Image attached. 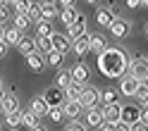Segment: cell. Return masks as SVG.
Returning a JSON list of instances; mask_svg holds the SVG:
<instances>
[{
    "label": "cell",
    "mask_w": 148,
    "mask_h": 131,
    "mask_svg": "<svg viewBox=\"0 0 148 131\" xmlns=\"http://www.w3.org/2000/svg\"><path fill=\"white\" fill-rule=\"evenodd\" d=\"M129 67V57L124 48H105L103 53H98V72L105 79H119L127 74Z\"/></svg>",
    "instance_id": "6da1fadb"
},
{
    "label": "cell",
    "mask_w": 148,
    "mask_h": 131,
    "mask_svg": "<svg viewBox=\"0 0 148 131\" xmlns=\"http://www.w3.org/2000/svg\"><path fill=\"white\" fill-rule=\"evenodd\" d=\"M127 72H129V76H134V79H146L148 76V57H143V55H138L136 60H132L129 62V67H127Z\"/></svg>",
    "instance_id": "7a4b0ae2"
},
{
    "label": "cell",
    "mask_w": 148,
    "mask_h": 131,
    "mask_svg": "<svg viewBox=\"0 0 148 131\" xmlns=\"http://www.w3.org/2000/svg\"><path fill=\"white\" fill-rule=\"evenodd\" d=\"M79 102L84 105V110H88V107H96L98 102H100V91H98L96 86H88V83H84V91H81V98H79Z\"/></svg>",
    "instance_id": "3957f363"
},
{
    "label": "cell",
    "mask_w": 148,
    "mask_h": 131,
    "mask_svg": "<svg viewBox=\"0 0 148 131\" xmlns=\"http://www.w3.org/2000/svg\"><path fill=\"white\" fill-rule=\"evenodd\" d=\"M43 98H45V102H48V107H62V102H64V88H58L53 83L50 88L43 91Z\"/></svg>",
    "instance_id": "277c9868"
},
{
    "label": "cell",
    "mask_w": 148,
    "mask_h": 131,
    "mask_svg": "<svg viewBox=\"0 0 148 131\" xmlns=\"http://www.w3.org/2000/svg\"><path fill=\"white\" fill-rule=\"evenodd\" d=\"M84 33H86V17L79 12L77 19H74L72 24H67V33L64 36H67L69 41H74V38H79V36H84Z\"/></svg>",
    "instance_id": "5b68a950"
},
{
    "label": "cell",
    "mask_w": 148,
    "mask_h": 131,
    "mask_svg": "<svg viewBox=\"0 0 148 131\" xmlns=\"http://www.w3.org/2000/svg\"><path fill=\"white\" fill-rule=\"evenodd\" d=\"M62 112L67 119H81V115H84V105H81L79 100H64L62 102Z\"/></svg>",
    "instance_id": "8992f818"
},
{
    "label": "cell",
    "mask_w": 148,
    "mask_h": 131,
    "mask_svg": "<svg viewBox=\"0 0 148 131\" xmlns=\"http://www.w3.org/2000/svg\"><path fill=\"white\" fill-rule=\"evenodd\" d=\"M108 29H110V36H112V38H124V36H129V22L115 17V19L110 22Z\"/></svg>",
    "instance_id": "52a82bcc"
},
{
    "label": "cell",
    "mask_w": 148,
    "mask_h": 131,
    "mask_svg": "<svg viewBox=\"0 0 148 131\" xmlns=\"http://www.w3.org/2000/svg\"><path fill=\"white\" fill-rule=\"evenodd\" d=\"M58 14H60V5L55 3V0H41V17L43 19L53 22Z\"/></svg>",
    "instance_id": "ba28073f"
},
{
    "label": "cell",
    "mask_w": 148,
    "mask_h": 131,
    "mask_svg": "<svg viewBox=\"0 0 148 131\" xmlns=\"http://www.w3.org/2000/svg\"><path fill=\"white\" fill-rule=\"evenodd\" d=\"M138 79H134V76H122V83H119V93L122 96H127V98H134V93H136V88H138Z\"/></svg>",
    "instance_id": "9c48e42d"
},
{
    "label": "cell",
    "mask_w": 148,
    "mask_h": 131,
    "mask_svg": "<svg viewBox=\"0 0 148 131\" xmlns=\"http://www.w3.org/2000/svg\"><path fill=\"white\" fill-rule=\"evenodd\" d=\"M119 115H122V102L115 100V102H108L103 107V119L105 121H119Z\"/></svg>",
    "instance_id": "30bf717a"
},
{
    "label": "cell",
    "mask_w": 148,
    "mask_h": 131,
    "mask_svg": "<svg viewBox=\"0 0 148 131\" xmlns=\"http://www.w3.org/2000/svg\"><path fill=\"white\" fill-rule=\"evenodd\" d=\"M69 74H72V81H79V83H86L88 81V64L86 62H77L74 67L69 69Z\"/></svg>",
    "instance_id": "8fae6325"
},
{
    "label": "cell",
    "mask_w": 148,
    "mask_h": 131,
    "mask_svg": "<svg viewBox=\"0 0 148 131\" xmlns=\"http://www.w3.org/2000/svg\"><path fill=\"white\" fill-rule=\"evenodd\" d=\"M103 110H100L98 105L96 107H88L86 110V126H91V129H98L100 124H103Z\"/></svg>",
    "instance_id": "7c38bea8"
},
{
    "label": "cell",
    "mask_w": 148,
    "mask_h": 131,
    "mask_svg": "<svg viewBox=\"0 0 148 131\" xmlns=\"http://www.w3.org/2000/svg\"><path fill=\"white\" fill-rule=\"evenodd\" d=\"M108 48V41H105V36L103 33H88V50L91 53H103Z\"/></svg>",
    "instance_id": "4fadbf2b"
},
{
    "label": "cell",
    "mask_w": 148,
    "mask_h": 131,
    "mask_svg": "<svg viewBox=\"0 0 148 131\" xmlns=\"http://www.w3.org/2000/svg\"><path fill=\"white\" fill-rule=\"evenodd\" d=\"M117 17L115 10H110V7H98L96 10V24L98 26H110V22H112Z\"/></svg>",
    "instance_id": "5bb4252c"
},
{
    "label": "cell",
    "mask_w": 148,
    "mask_h": 131,
    "mask_svg": "<svg viewBox=\"0 0 148 131\" xmlns=\"http://www.w3.org/2000/svg\"><path fill=\"white\" fill-rule=\"evenodd\" d=\"M26 67H29L31 72H41L43 67H45V60H43V55L38 53V50H34V53H29V55H26Z\"/></svg>",
    "instance_id": "9a60e30c"
},
{
    "label": "cell",
    "mask_w": 148,
    "mask_h": 131,
    "mask_svg": "<svg viewBox=\"0 0 148 131\" xmlns=\"http://www.w3.org/2000/svg\"><path fill=\"white\" fill-rule=\"evenodd\" d=\"M138 115H141V107H136V105H122V115H119V119L127 121V124H134V121H138Z\"/></svg>",
    "instance_id": "2e32d148"
},
{
    "label": "cell",
    "mask_w": 148,
    "mask_h": 131,
    "mask_svg": "<svg viewBox=\"0 0 148 131\" xmlns=\"http://www.w3.org/2000/svg\"><path fill=\"white\" fill-rule=\"evenodd\" d=\"M72 50L77 53V57H84V55H88V53H91V50H88V33L79 36V38H74V41H72Z\"/></svg>",
    "instance_id": "e0dca14e"
},
{
    "label": "cell",
    "mask_w": 148,
    "mask_h": 131,
    "mask_svg": "<svg viewBox=\"0 0 148 131\" xmlns=\"http://www.w3.org/2000/svg\"><path fill=\"white\" fill-rule=\"evenodd\" d=\"M50 41H53V50H60V53H67L72 45V41L64 33H55V31L50 33Z\"/></svg>",
    "instance_id": "ac0fdd59"
},
{
    "label": "cell",
    "mask_w": 148,
    "mask_h": 131,
    "mask_svg": "<svg viewBox=\"0 0 148 131\" xmlns=\"http://www.w3.org/2000/svg\"><path fill=\"white\" fill-rule=\"evenodd\" d=\"M81 91H84V83L69 81L67 86H64V100H79L81 98Z\"/></svg>",
    "instance_id": "d6986e66"
},
{
    "label": "cell",
    "mask_w": 148,
    "mask_h": 131,
    "mask_svg": "<svg viewBox=\"0 0 148 131\" xmlns=\"http://www.w3.org/2000/svg\"><path fill=\"white\" fill-rule=\"evenodd\" d=\"M60 22L64 24V26H67V24H72L74 19H77V17H79V10H77V7H74V5H67V7H60Z\"/></svg>",
    "instance_id": "ffe728a7"
},
{
    "label": "cell",
    "mask_w": 148,
    "mask_h": 131,
    "mask_svg": "<svg viewBox=\"0 0 148 131\" xmlns=\"http://www.w3.org/2000/svg\"><path fill=\"white\" fill-rule=\"evenodd\" d=\"M12 110H19V98L14 93H5L3 102H0V112H12Z\"/></svg>",
    "instance_id": "44dd1931"
},
{
    "label": "cell",
    "mask_w": 148,
    "mask_h": 131,
    "mask_svg": "<svg viewBox=\"0 0 148 131\" xmlns=\"http://www.w3.org/2000/svg\"><path fill=\"white\" fill-rule=\"evenodd\" d=\"M45 64H50L53 69H60L62 64H64V53H60V50H50V53H45Z\"/></svg>",
    "instance_id": "7402d4cb"
},
{
    "label": "cell",
    "mask_w": 148,
    "mask_h": 131,
    "mask_svg": "<svg viewBox=\"0 0 148 131\" xmlns=\"http://www.w3.org/2000/svg\"><path fill=\"white\" fill-rule=\"evenodd\" d=\"M31 112H36V115H38V117H45V115H48V102H45V98L43 96H36L34 100H31V107H29Z\"/></svg>",
    "instance_id": "603a6c76"
},
{
    "label": "cell",
    "mask_w": 148,
    "mask_h": 131,
    "mask_svg": "<svg viewBox=\"0 0 148 131\" xmlns=\"http://www.w3.org/2000/svg\"><path fill=\"white\" fill-rule=\"evenodd\" d=\"M17 50H19V53L24 55V57H26L29 53H34V50H36V38H29V36H22V38H19V43H17Z\"/></svg>",
    "instance_id": "cb8c5ba5"
},
{
    "label": "cell",
    "mask_w": 148,
    "mask_h": 131,
    "mask_svg": "<svg viewBox=\"0 0 148 131\" xmlns=\"http://www.w3.org/2000/svg\"><path fill=\"white\" fill-rule=\"evenodd\" d=\"M38 124H41V117L36 115V112H31V110H24L22 112V126L34 129V126H38Z\"/></svg>",
    "instance_id": "d4e9b609"
},
{
    "label": "cell",
    "mask_w": 148,
    "mask_h": 131,
    "mask_svg": "<svg viewBox=\"0 0 148 131\" xmlns=\"http://www.w3.org/2000/svg\"><path fill=\"white\" fill-rule=\"evenodd\" d=\"M22 36H24V33H22L19 29H17V26H10V29H5V36H3V41H5L7 45H17Z\"/></svg>",
    "instance_id": "484cf974"
},
{
    "label": "cell",
    "mask_w": 148,
    "mask_h": 131,
    "mask_svg": "<svg viewBox=\"0 0 148 131\" xmlns=\"http://www.w3.org/2000/svg\"><path fill=\"white\" fill-rule=\"evenodd\" d=\"M5 124L10 129L22 126V110H12V112H5Z\"/></svg>",
    "instance_id": "4316f807"
},
{
    "label": "cell",
    "mask_w": 148,
    "mask_h": 131,
    "mask_svg": "<svg viewBox=\"0 0 148 131\" xmlns=\"http://www.w3.org/2000/svg\"><path fill=\"white\" fill-rule=\"evenodd\" d=\"M115 100H119V91L117 88H103L100 91V102H103V105L115 102Z\"/></svg>",
    "instance_id": "83f0119b"
},
{
    "label": "cell",
    "mask_w": 148,
    "mask_h": 131,
    "mask_svg": "<svg viewBox=\"0 0 148 131\" xmlns=\"http://www.w3.org/2000/svg\"><path fill=\"white\" fill-rule=\"evenodd\" d=\"M36 50H38V53H50L53 50L50 36H36Z\"/></svg>",
    "instance_id": "f1b7e54d"
},
{
    "label": "cell",
    "mask_w": 148,
    "mask_h": 131,
    "mask_svg": "<svg viewBox=\"0 0 148 131\" xmlns=\"http://www.w3.org/2000/svg\"><path fill=\"white\" fill-rule=\"evenodd\" d=\"M69 81H72V74H69L67 69H62V67H60V72L55 74V86H58V88H64Z\"/></svg>",
    "instance_id": "f546056e"
},
{
    "label": "cell",
    "mask_w": 148,
    "mask_h": 131,
    "mask_svg": "<svg viewBox=\"0 0 148 131\" xmlns=\"http://www.w3.org/2000/svg\"><path fill=\"white\" fill-rule=\"evenodd\" d=\"M26 17H29V22L36 24V22H41L43 17H41V3H31V7L26 10Z\"/></svg>",
    "instance_id": "4dcf8cb0"
},
{
    "label": "cell",
    "mask_w": 148,
    "mask_h": 131,
    "mask_svg": "<svg viewBox=\"0 0 148 131\" xmlns=\"http://www.w3.org/2000/svg\"><path fill=\"white\" fill-rule=\"evenodd\" d=\"M55 29H53V24L48 19H41V22H36V33L38 36H50Z\"/></svg>",
    "instance_id": "1f68e13d"
},
{
    "label": "cell",
    "mask_w": 148,
    "mask_h": 131,
    "mask_svg": "<svg viewBox=\"0 0 148 131\" xmlns=\"http://www.w3.org/2000/svg\"><path fill=\"white\" fill-rule=\"evenodd\" d=\"M45 117H50V121H55V124H60V121L64 119V112H62V107H50Z\"/></svg>",
    "instance_id": "d6a6232c"
},
{
    "label": "cell",
    "mask_w": 148,
    "mask_h": 131,
    "mask_svg": "<svg viewBox=\"0 0 148 131\" xmlns=\"http://www.w3.org/2000/svg\"><path fill=\"white\" fill-rule=\"evenodd\" d=\"M29 24H31V22H29V17H26V14H17V17H14V26H17L22 33L29 29Z\"/></svg>",
    "instance_id": "836d02e7"
},
{
    "label": "cell",
    "mask_w": 148,
    "mask_h": 131,
    "mask_svg": "<svg viewBox=\"0 0 148 131\" xmlns=\"http://www.w3.org/2000/svg\"><path fill=\"white\" fill-rule=\"evenodd\" d=\"M134 98H136L138 102H141V105L148 100V88L143 86V83H138V88H136V93H134Z\"/></svg>",
    "instance_id": "e575fe53"
},
{
    "label": "cell",
    "mask_w": 148,
    "mask_h": 131,
    "mask_svg": "<svg viewBox=\"0 0 148 131\" xmlns=\"http://www.w3.org/2000/svg\"><path fill=\"white\" fill-rule=\"evenodd\" d=\"M31 7V0H14V10L17 14H26V10Z\"/></svg>",
    "instance_id": "d590c367"
},
{
    "label": "cell",
    "mask_w": 148,
    "mask_h": 131,
    "mask_svg": "<svg viewBox=\"0 0 148 131\" xmlns=\"http://www.w3.org/2000/svg\"><path fill=\"white\" fill-rule=\"evenodd\" d=\"M64 131H88V129H86L84 124H81L79 119H72V124H69L67 129H64Z\"/></svg>",
    "instance_id": "8d00e7d4"
},
{
    "label": "cell",
    "mask_w": 148,
    "mask_h": 131,
    "mask_svg": "<svg viewBox=\"0 0 148 131\" xmlns=\"http://www.w3.org/2000/svg\"><path fill=\"white\" fill-rule=\"evenodd\" d=\"M98 131H117V126H115V121H103L98 126Z\"/></svg>",
    "instance_id": "74e56055"
},
{
    "label": "cell",
    "mask_w": 148,
    "mask_h": 131,
    "mask_svg": "<svg viewBox=\"0 0 148 131\" xmlns=\"http://www.w3.org/2000/svg\"><path fill=\"white\" fill-rule=\"evenodd\" d=\"M129 131H148V126L143 121H134V124H129Z\"/></svg>",
    "instance_id": "f35d334b"
},
{
    "label": "cell",
    "mask_w": 148,
    "mask_h": 131,
    "mask_svg": "<svg viewBox=\"0 0 148 131\" xmlns=\"http://www.w3.org/2000/svg\"><path fill=\"white\" fill-rule=\"evenodd\" d=\"M124 5L129 10H138V7H141V0H124Z\"/></svg>",
    "instance_id": "ab89813d"
},
{
    "label": "cell",
    "mask_w": 148,
    "mask_h": 131,
    "mask_svg": "<svg viewBox=\"0 0 148 131\" xmlns=\"http://www.w3.org/2000/svg\"><path fill=\"white\" fill-rule=\"evenodd\" d=\"M138 121H143V124L148 126V107H146V105L141 107V115H138Z\"/></svg>",
    "instance_id": "60d3db41"
},
{
    "label": "cell",
    "mask_w": 148,
    "mask_h": 131,
    "mask_svg": "<svg viewBox=\"0 0 148 131\" xmlns=\"http://www.w3.org/2000/svg\"><path fill=\"white\" fill-rule=\"evenodd\" d=\"M7 50H10V45H7L5 41H0V60H5V55H7Z\"/></svg>",
    "instance_id": "b9f144b4"
},
{
    "label": "cell",
    "mask_w": 148,
    "mask_h": 131,
    "mask_svg": "<svg viewBox=\"0 0 148 131\" xmlns=\"http://www.w3.org/2000/svg\"><path fill=\"white\" fill-rule=\"evenodd\" d=\"M7 22V5H0V24Z\"/></svg>",
    "instance_id": "7bdbcfd3"
},
{
    "label": "cell",
    "mask_w": 148,
    "mask_h": 131,
    "mask_svg": "<svg viewBox=\"0 0 148 131\" xmlns=\"http://www.w3.org/2000/svg\"><path fill=\"white\" fill-rule=\"evenodd\" d=\"M115 126H117V131H129V124H127V121H122V119L115 121Z\"/></svg>",
    "instance_id": "ee69618b"
},
{
    "label": "cell",
    "mask_w": 148,
    "mask_h": 131,
    "mask_svg": "<svg viewBox=\"0 0 148 131\" xmlns=\"http://www.w3.org/2000/svg\"><path fill=\"white\" fill-rule=\"evenodd\" d=\"M60 7H67V5H74V0H58Z\"/></svg>",
    "instance_id": "f6af8a7d"
},
{
    "label": "cell",
    "mask_w": 148,
    "mask_h": 131,
    "mask_svg": "<svg viewBox=\"0 0 148 131\" xmlns=\"http://www.w3.org/2000/svg\"><path fill=\"white\" fill-rule=\"evenodd\" d=\"M31 131H48V129H45V126H41V124H38V126H34Z\"/></svg>",
    "instance_id": "bcb514c9"
},
{
    "label": "cell",
    "mask_w": 148,
    "mask_h": 131,
    "mask_svg": "<svg viewBox=\"0 0 148 131\" xmlns=\"http://www.w3.org/2000/svg\"><path fill=\"white\" fill-rule=\"evenodd\" d=\"M3 36H5V24H0V41H3Z\"/></svg>",
    "instance_id": "7dc6e473"
},
{
    "label": "cell",
    "mask_w": 148,
    "mask_h": 131,
    "mask_svg": "<svg viewBox=\"0 0 148 131\" xmlns=\"http://www.w3.org/2000/svg\"><path fill=\"white\" fill-rule=\"evenodd\" d=\"M141 83H143V86L148 88V76H146V79H141Z\"/></svg>",
    "instance_id": "c3c4849f"
},
{
    "label": "cell",
    "mask_w": 148,
    "mask_h": 131,
    "mask_svg": "<svg viewBox=\"0 0 148 131\" xmlns=\"http://www.w3.org/2000/svg\"><path fill=\"white\" fill-rule=\"evenodd\" d=\"M3 98H5V93H3V88H0V102H3Z\"/></svg>",
    "instance_id": "681fc988"
},
{
    "label": "cell",
    "mask_w": 148,
    "mask_h": 131,
    "mask_svg": "<svg viewBox=\"0 0 148 131\" xmlns=\"http://www.w3.org/2000/svg\"><path fill=\"white\" fill-rule=\"evenodd\" d=\"M86 3H88V5H96V3H98V0H86Z\"/></svg>",
    "instance_id": "f907efd6"
},
{
    "label": "cell",
    "mask_w": 148,
    "mask_h": 131,
    "mask_svg": "<svg viewBox=\"0 0 148 131\" xmlns=\"http://www.w3.org/2000/svg\"><path fill=\"white\" fill-rule=\"evenodd\" d=\"M5 5H14V0H5Z\"/></svg>",
    "instance_id": "816d5d0a"
},
{
    "label": "cell",
    "mask_w": 148,
    "mask_h": 131,
    "mask_svg": "<svg viewBox=\"0 0 148 131\" xmlns=\"http://www.w3.org/2000/svg\"><path fill=\"white\" fill-rule=\"evenodd\" d=\"M141 5H143V7H148V0H141Z\"/></svg>",
    "instance_id": "f5cc1de1"
},
{
    "label": "cell",
    "mask_w": 148,
    "mask_h": 131,
    "mask_svg": "<svg viewBox=\"0 0 148 131\" xmlns=\"http://www.w3.org/2000/svg\"><path fill=\"white\" fill-rule=\"evenodd\" d=\"M0 88H3V79H0Z\"/></svg>",
    "instance_id": "db71d44e"
},
{
    "label": "cell",
    "mask_w": 148,
    "mask_h": 131,
    "mask_svg": "<svg viewBox=\"0 0 148 131\" xmlns=\"http://www.w3.org/2000/svg\"><path fill=\"white\" fill-rule=\"evenodd\" d=\"M0 5H5V0H0Z\"/></svg>",
    "instance_id": "11a10c76"
},
{
    "label": "cell",
    "mask_w": 148,
    "mask_h": 131,
    "mask_svg": "<svg viewBox=\"0 0 148 131\" xmlns=\"http://www.w3.org/2000/svg\"><path fill=\"white\" fill-rule=\"evenodd\" d=\"M143 105H146V107H148V100H146V102H143Z\"/></svg>",
    "instance_id": "9f6ffc18"
},
{
    "label": "cell",
    "mask_w": 148,
    "mask_h": 131,
    "mask_svg": "<svg viewBox=\"0 0 148 131\" xmlns=\"http://www.w3.org/2000/svg\"><path fill=\"white\" fill-rule=\"evenodd\" d=\"M146 36H148V26H146Z\"/></svg>",
    "instance_id": "6f0895ef"
}]
</instances>
